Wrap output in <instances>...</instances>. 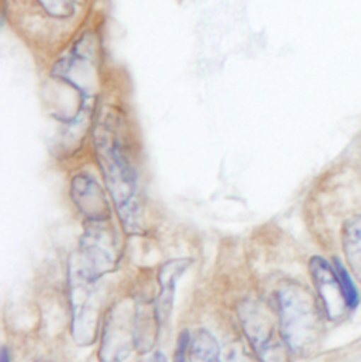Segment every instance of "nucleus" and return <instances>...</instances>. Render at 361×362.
Returning a JSON list of instances; mask_svg holds the SVG:
<instances>
[{
    "instance_id": "f257e3e1",
    "label": "nucleus",
    "mask_w": 361,
    "mask_h": 362,
    "mask_svg": "<svg viewBox=\"0 0 361 362\" xmlns=\"http://www.w3.org/2000/svg\"><path fill=\"white\" fill-rule=\"evenodd\" d=\"M275 299L281 337L292 353H311L322 333V316L315 298L304 285L290 282L278 289Z\"/></svg>"
},
{
    "instance_id": "f03ea898",
    "label": "nucleus",
    "mask_w": 361,
    "mask_h": 362,
    "mask_svg": "<svg viewBox=\"0 0 361 362\" xmlns=\"http://www.w3.org/2000/svg\"><path fill=\"white\" fill-rule=\"evenodd\" d=\"M118 264V238L106 221H89L79 238L78 255L72 262L88 281L98 282Z\"/></svg>"
},
{
    "instance_id": "7ed1b4c3",
    "label": "nucleus",
    "mask_w": 361,
    "mask_h": 362,
    "mask_svg": "<svg viewBox=\"0 0 361 362\" xmlns=\"http://www.w3.org/2000/svg\"><path fill=\"white\" fill-rule=\"evenodd\" d=\"M244 334L261 362H290V347L277 336L274 319L264 303L244 300L239 306Z\"/></svg>"
},
{
    "instance_id": "20e7f679",
    "label": "nucleus",
    "mask_w": 361,
    "mask_h": 362,
    "mask_svg": "<svg viewBox=\"0 0 361 362\" xmlns=\"http://www.w3.org/2000/svg\"><path fill=\"white\" fill-rule=\"evenodd\" d=\"M69 300L75 343L81 347L93 344L101 323L102 299L96 282L84 278L72 264L69 268Z\"/></svg>"
},
{
    "instance_id": "39448f33",
    "label": "nucleus",
    "mask_w": 361,
    "mask_h": 362,
    "mask_svg": "<svg viewBox=\"0 0 361 362\" xmlns=\"http://www.w3.org/2000/svg\"><path fill=\"white\" fill-rule=\"evenodd\" d=\"M134 349V303L118 302L108 313L101 337V362H125Z\"/></svg>"
},
{
    "instance_id": "423d86ee",
    "label": "nucleus",
    "mask_w": 361,
    "mask_h": 362,
    "mask_svg": "<svg viewBox=\"0 0 361 362\" xmlns=\"http://www.w3.org/2000/svg\"><path fill=\"white\" fill-rule=\"evenodd\" d=\"M309 274L326 317L331 322L340 320L349 306L335 265L322 257H314L309 261Z\"/></svg>"
},
{
    "instance_id": "0eeeda50",
    "label": "nucleus",
    "mask_w": 361,
    "mask_h": 362,
    "mask_svg": "<svg viewBox=\"0 0 361 362\" xmlns=\"http://www.w3.org/2000/svg\"><path fill=\"white\" fill-rule=\"evenodd\" d=\"M161 326L156 302H134V350L139 354H147L154 349Z\"/></svg>"
},
{
    "instance_id": "6e6552de",
    "label": "nucleus",
    "mask_w": 361,
    "mask_h": 362,
    "mask_svg": "<svg viewBox=\"0 0 361 362\" xmlns=\"http://www.w3.org/2000/svg\"><path fill=\"white\" fill-rule=\"evenodd\" d=\"M190 265V259L178 258L166 262L159 271V284H160V295L157 296L156 306L160 316L161 323H167L171 317L177 282L180 276L186 272Z\"/></svg>"
},
{
    "instance_id": "1a4fd4ad",
    "label": "nucleus",
    "mask_w": 361,
    "mask_h": 362,
    "mask_svg": "<svg viewBox=\"0 0 361 362\" xmlns=\"http://www.w3.org/2000/svg\"><path fill=\"white\" fill-rule=\"evenodd\" d=\"M74 199L78 209L88 217L89 221H108L109 207L105 202L103 193L95 182L86 177H78L74 182Z\"/></svg>"
},
{
    "instance_id": "9d476101",
    "label": "nucleus",
    "mask_w": 361,
    "mask_h": 362,
    "mask_svg": "<svg viewBox=\"0 0 361 362\" xmlns=\"http://www.w3.org/2000/svg\"><path fill=\"white\" fill-rule=\"evenodd\" d=\"M186 362H220V350L207 330H197L189 337Z\"/></svg>"
},
{
    "instance_id": "9b49d317",
    "label": "nucleus",
    "mask_w": 361,
    "mask_h": 362,
    "mask_svg": "<svg viewBox=\"0 0 361 362\" xmlns=\"http://www.w3.org/2000/svg\"><path fill=\"white\" fill-rule=\"evenodd\" d=\"M343 248L353 274L361 282V216L346 223L343 231Z\"/></svg>"
},
{
    "instance_id": "f8f14e48",
    "label": "nucleus",
    "mask_w": 361,
    "mask_h": 362,
    "mask_svg": "<svg viewBox=\"0 0 361 362\" xmlns=\"http://www.w3.org/2000/svg\"><path fill=\"white\" fill-rule=\"evenodd\" d=\"M333 265H335L336 272L339 275V279H340V284H342V288H343V292H345L349 309H356L357 305H359V292H357V289H356V286L353 284L352 276L349 275L348 269L343 267V264L339 259H335Z\"/></svg>"
},
{
    "instance_id": "ddd939ff",
    "label": "nucleus",
    "mask_w": 361,
    "mask_h": 362,
    "mask_svg": "<svg viewBox=\"0 0 361 362\" xmlns=\"http://www.w3.org/2000/svg\"><path fill=\"white\" fill-rule=\"evenodd\" d=\"M220 362H261L257 354L250 353L243 343H231L220 351Z\"/></svg>"
}]
</instances>
